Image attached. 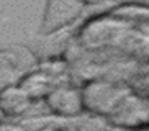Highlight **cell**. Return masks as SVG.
I'll return each instance as SVG.
<instances>
[{"instance_id":"6","label":"cell","mask_w":149,"mask_h":131,"mask_svg":"<svg viewBox=\"0 0 149 131\" xmlns=\"http://www.w3.org/2000/svg\"><path fill=\"white\" fill-rule=\"evenodd\" d=\"M18 85L30 95V98L33 102L38 100V98H44L56 87L53 82V77L46 72H43V70H35V72L26 74Z\"/></svg>"},{"instance_id":"7","label":"cell","mask_w":149,"mask_h":131,"mask_svg":"<svg viewBox=\"0 0 149 131\" xmlns=\"http://www.w3.org/2000/svg\"><path fill=\"white\" fill-rule=\"evenodd\" d=\"M0 131H23L17 121H0Z\"/></svg>"},{"instance_id":"3","label":"cell","mask_w":149,"mask_h":131,"mask_svg":"<svg viewBox=\"0 0 149 131\" xmlns=\"http://www.w3.org/2000/svg\"><path fill=\"white\" fill-rule=\"evenodd\" d=\"M85 10L79 0H48L41 22V35H56L69 28Z\"/></svg>"},{"instance_id":"2","label":"cell","mask_w":149,"mask_h":131,"mask_svg":"<svg viewBox=\"0 0 149 131\" xmlns=\"http://www.w3.org/2000/svg\"><path fill=\"white\" fill-rule=\"evenodd\" d=\"M110 126L130 131H146L149 121L146 97L130 92L118 102L110 115L105 118Z\"/></svg>"},{"instance_id":"1","label":"cell","mask_w":149,"mask_h":131,"mask_svg":"<svg viewBox=\"0 0 149 131\" xmlns=\"http://www.w3.org/2000/svg\"><path fill=\"white\" fill-rule=\"evenodd\" d=\"M130 92L131 90L121 84L108 82V80H90L80 90L84 111L107 118L110 111L118 105V102Z\"/></svg>"},{"instance_id":"4","label":"cell","mask_w":149,"mask_h":131,"mask_svg":"<svg viewBox=\"0 0 149 131\" xmlns=\"http://www.w3.org/2000/svg\"><path fill=\"white\" fill-rule=\"evenodd\" d=\"M48 108L59 118H75L84 113L82 93L70 85H56L44 97Z\"/></svg>"},{"instance_id":"8","label":"cell","mask_w":149,"mask_h":131,"mask_svg":"<svg viewBox=\"0 0 149 131\" xmlns=\"http://www.w3.org/2000/svg\"><path fill=\"white\" fill-rule=\"evenodd\" d=\"M79 2H82V3L87 7V5H98V3H103V2H107V0H79Z\"/></svg>"},{"instance_id":"9","label":"cell","mask_w":149,"mask_h":131,"mask_svg":"<svg viewBox=\"0 0 149 131\" xmlns=\"http://www.w3.org/2000/svg\"><path fill=\"white\" fill-rule=\"evenodd\" d=\"M100 131H118V128H115V126H110V125H107L103 130H100Z\"/></svg>"},{"instance_id":"10","label":"cell","mask_w":149,"mask_h":131,"mask_svg":"<svg viewBox=\"0 0 149 131\" xmlns=\"http://www.w3.org/2000/svg\"><path fill=\"white\" fill-rule=\"evenodd\" d=\"M2 120H3V115H2V111H0V121H2Z\"/></svg>"},{"instance_id":"5","label":"cell","mask_w":149,"mask_h":131,"mask_svg":"<svg viewBox=\"0 0 149 131\" xmlns=\"http://www.w3.org/2000/svg\"><path fill=\"white\" fill-rule=\"evenodd\" d=\"M31 105L33 100L18 84H10L0 88V111L3 118L23 116Z\"/></svg>"}]
</instances>
